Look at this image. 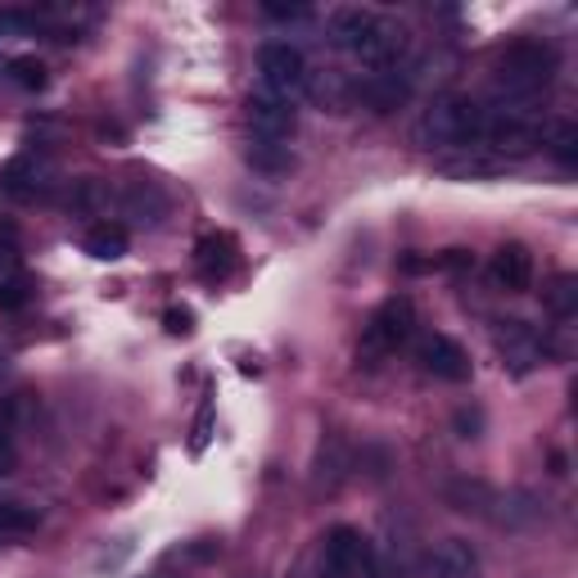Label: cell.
<instances>
[{
  "label": "cell",
  "instance_id": "1",
  "mask_svg": "<svg viewBox=\"0 0 578 578\" xmlns=\"http://www.w3.org/2000/svg\"><path fill=\"white\" fill-rule=\"evenodd\" d=\"M484 123H488V104H479L475 95H434L430 109L420 113L416 123V140L426 149H484Z\"/></svg>",
  "mask_w": 578,
  "mask_h": 578
},
{
  "label": "cell",
  "instance_id": "2",
  "mask_svg": "<svg viewBox=\"0 0 578 578\" xmlns=\"http://www.w3.org/2000/svg\"><path fill=\"white\" fill-rule=\"evenodd\" d=\"M556 50L547 42H511L497 59V87H492V104H524L537 109L543 91L556 82Z\"/></svg>",
  "mask_w": 578,
  "mask_h": 578
},
{
  "label": "cell",
  "instance_id": "3",
  "mask_svg": "<svg viewBox=\"0 0 578 578\" xmlns=\"http://www.w3.org/2000/svg\"><path fill=\"white\" fill-rule=\"evenodd\" d=\"M258 77H262V91L276 95V100H298L313 91V68H307L303 50L290 42H267L258 50Z\"/></svg>",
  "mask_w": 578,
  "mask_h": 578
},
{
  "label": "cell",
  "instance_id": "4",
  "mask_svg": "<svg viewBox=\"0 0 578 578\" xmlns=\"http://www.w3.org/2000/svg\"><path fill=\"white\" fill-rule=\"evenodd\" d=\"M375 560V547L362 537V529L353 524H335L321 537V552H317V578H366Z\"/></svg>",
  "mask_w": 578,
  "mask_h": 578
},
{
  "label": "cell",
  "instance_id": "5",
  "mask_svg": "<svg viewBox=\"0 0 578 578\" xmlns=\"http://www.w3.org/2000/svg\"><path fill=\"white\" fill-rule=\"evenodd\" d=\"M416 335V307L411 298H389V303H379L366 330H362V358L366 362H379V358H389L398 353L403 343Z\"/></svg>",
  "mask_w": 578,
  "mask_h": 578
},
{
  "label": "cell",
  "instance_id": "6",
  "mask_svg": "<svg viewBox=\"0 0 578 578\" xmlns=\"http://www.w3.org/2000/svg\"><path fill=\"white\" fill-rule=\"evenodd\" d=\"M407 55H411V32L403 23H394V19H379L375 14L371 32L362 36V46L353 50V64L366 77H375V72H398V68H407Z\"/></svg>",
  "mask_w": 578,
  "mask_h": 578
},
{
  "label": "cell",
  "instance_id": "7",
  "mask_svg": "<svg viewBox=\"0 0 578 578\" xmlns=\"http://www.w3.org/2000/svg\"><path fill=\"white\" fill-rule=\"evenodd\" d=\"M492 349L502 353V366H511L515 375H529V371H537V366H547L552 339L537 330V326L511 317V321H497V326H492Z\"/></svg>",
  "mask_w": 578,
  "mask_h": 578
},
{
  "label": "cell",
  "instance_id": "8",
  "mask_svg": "<svg viewBox=\"0 0 578 578\" xmlns=\"http://www.w3.org/2000/svg\"><path fill=\"white\" fill-rule=\"evenodd\" d=\"M59 185V168L50 154H36V149H23L14 159L0 168V190L19 204H32V200H46L50 190Z\"/></svg>",
  "mask_w": 578,
  "mask_h": 578
},
{
  "label": "cell",
  "instance_id": "9",
  "mask_svg": "<svg viewBox=\"0 0 578 578\" xmlns=\"http://www.w3.org/2000/svg\"><path fill=\"white\" fill-rule=\"evenodd\" d=\"M245 118H249L253 140L290 145V140H294V132H298V109H294L290 100L267 95V91H249V100H245Z\"/></svg>",
  "mask_w": 578,
  "mask_h": 578
},
{
  "label": "cell",
  "instance_id": "10",
  "mask_svg": "<svg viewBox=\"0 0 578 578\" xmlns=\"http://www.w3.org/2000/svg\"><path fill=\"white\" fill-rule=\"evenodd\" d=\"M416 362H420V371L426 375H434V379H447V384H466L471 379V358H466V349H461L456 339H447V335H426L416 343Z\"/></svg>",
  "mask_w": 578,
  "mask_h": 578
},
{
  "label": "cell",
  "instance_id": "11",
  "mask_svg": "<svg viewBox=\"0 0 578 578\" xmlns=\"http://www.w3.org/2000/svg\"><path fill=\"white\" fill-rule=\"evenodd\" d=\"M236 262H240V245H236V236H226V230H208V236L195 245V272L208 285L226 281L236 272Z\"/></svg>",
  "mask_w": 578,
  "mask_h": 578
},
{
  "label": "cell",
  "instance_id": "12",
  "mask_svg": "<svg viewBox=\"0 0 578 578\" xmlns=\"http://www.w3.org/2000/svg\"><path fill=\"white\" fill-rule=\"evenodd\" d=\"M118 208H123V217H132L140 226H159L168 217L172 200H168V190L159 181H132L118 195Z\"/></svg>",
  "mask_w": 578,
  "mask_h": 578
},
{
  "label": "cell",
  "instance_id": "13",
  "mask_svg": "<svg viewBox=\"0 0 578 578\" xmlns=\"http://www.w3.org/2000/svg\"><path fill=\"white\" fill-rule=\"evenodd\" d=\"M416 87L411 68H398V72H375V77H362V100L375 109V113H394L398 104H407Z\"/></svg>",
  "mask_w": 578,
  "mask_h": 578
},
{
  "label": "cell",
  "instance_id": "14",
  "mask_svg": "<svg viewBox=\"0 0 578 578\" xmlns=\"http://www.w3.org/2000/svg\"><path fill=\"white\" fill-rule=\"evenodd\" d=\"M371 23H375L371 10H362V5H339V10H330V19H326V36H330L335 50L353 55V50L362 46V36L371 32Z\"/></svg>",
  "mask_w": 578,
  "mask_h": 578
},
{
  "label": "cell",
  "instance_id": "15",
  "mask_svg": "<svg viewBox=\"0 0 578 578\" xmlns=\"http://www.w3.org/2000/svg\"><path fill=\"white\" fill-rule=\"evenodd\" d=\"M430 574L434 578H479V552L466 537H443L430 552Z\"/></svg>",
  "mask_w": 578,
  "mask_h": 578
},
{
  "label": "cell",
  "instance_id": "16",
  "mask_svg": "<svg viewBox=\"0 0 578 578\" xmlns=\"http://www.w3.org/2000/svg\"><path fill=\"white\" fill-rule=\"evenodd\" d=\"M492 281L507 294H524L533 285V253L524 245H502L492 253Z\"/></svg>",
  "mask_w": 578,
  "mask_h": 578
},
{
  "label": "cell",
  "instance_id": "17",
  "mask_svg": "<svg viewBox=\"0 0 578 578\" xmlns=\"http://www.w3.org/2000/svg\"><path fill=\"white\" fill-rule=\"evenodd\" d=\"M82 249H87L95 262H118V258L127 253V230H123L118 222H95V226L87 230Z\"/></svg>",
  "mask_w": 578,
  "mask_h": 578
},
{
  "label": "cell",
  "instance_id": "18",
  "mask_svg": "<svg viewBox=\"0 0 578 578\" xmlns=\"http://www.w3.org/2000/svg\"><path fill=\"white\" fill-rule=\"evenodd\" d=\"M245 159H249V168L262 172V177H285V172L294 168L290 145H272V140H249Z\"/></svg>",
  "mask_w": 578,
  "mask_h": 578
},
{
  "label": "cell",
  "instance_id": "19",
  "mask_svg": "<svg viewBox=\"0 0 578 578\" xmlns=\"http://www.w3.org/2000/svg\"><path fill=\"white\" fill-rule=\"evenodd\" d=\"M543 145H547V154L560 168H578V123H569V118L552 123L543 132Z\"/></svg>",
  "mask_w": 578,
  "mask_h": 578
},
{
  "label": "cell",
  "instance_id": "20",
  "mask_svg": "<svg viewBox=\"0 0 578 578\" xmlns=\"http://www.w3.org/2000/svg\"><path fill=\"white\" fill-rule=\"evenodd\" d=\"M461 159H443L439 172L443 177H461V181H471V177H492L497 172V159L488 149H456Z\"/></svg>",
  "mask_w": 578,
  "mask_h": 578
},
{
  "label": "cell",
  "instance_id": "21",
  "mask_svg": "<svg viewBox=\"0 0 578 578\" xmlns=\"http://www.w3.org/2000/svg\"><path fill=\"white\" fill-rule=\"evenodd\" d=\"M36 524H42V511H36V507H27V502H0V543L36 533Z\"/></svg>",
  "mask_w": 578,
  "mask_h": 578
},
{
  "label": "cell",
  "instance_id": "22",
  "mask_svg": "<svg viewBox=\"0 0 578 578\" xmlns=\"http://www.w3.org/2000/svg\"><path fill=\"white\" fill-rule=\"evenodd\" d=\"M543 303L556 321H574L578 317V276H556L552 290H543Z\"/></svg>",
  "mask_w": 578,
  "mask_h": 578
},
{
  "label": "cell",
  "instance_id": "23",
  "mask_svg": "<svg viewBox=\"0 0 578 578\" xmlns=\"http://www.w3.org/2000/svg\"><path fill=\"white\" fill-rule=\"evenodd\" d=\"M109 200H113V195H109V185L95 181V177L72 181V190H68V208H77V213H104Z\"/></svg>",
  "mask_w": 578,
  "mask_h": 578
},
{
  "label": "cell",
  "instance_id": "24",
  "mask_svg": "<svg viewBox=\"0 0 578 578\" xmlns=\"http://www.w3.org/2000/svg\"><path fill=\"white\" fill-rule=\"evenodd\" d=\"M10 82L23 87V91H46L50 72H46V64L36 55H19V59H10Z\"/></svg>",
  "mask_w": 578,
  "mask_h": 578
},
{
  "label": "cell",
  "instance_id": "25",
  "mask_svg": "<svg viewBox=\"0 0 578 578\" xmlns=\"http://www.w3.org/2000/svg\"><path fill=\"white\" fill-rule=\"evenodd\" d=\"M23 303H27V281L23 276L0 285V313H14V307H23Z\"/></svg>",
  "mask_w": 578,
  "mask_h": 578
},
{
  "label": "cell",
  "instance_id": "26",
  "mask_svg": "<svg viewBox=\"0 0 578 578\" xmlns=\"http://www.w3.org/2000/svg\"><path fill=\"white\" fill-rule=\"evenodd\" d=\"M262 14L272 19V23H303L307 19V5H276V0H267Z\"/></svg>",
  "mask_w": 578,
  "mask_h": 578
},
{
  "label": "cell",
  "instance_id": "27",
  "mask_svg": "<svg viewBox=\"0 0 578 578\" xmlns=\"http://www.w3.org/2000/svg\"><path fill=\"white\" fill-rule=\"evenodd\" d=\"M456 430H461V439H479L484 411H479V407H461V411H456Z\"/></svg>",
  "mask_w": 578,
  "mask_h": 578
},
{
  "label": "cell",
  "instance_id": "28",
  "mask_svg": "<svg viewBox=\"0 0 578 578\" xmlns=\"http://www.w3.org/2000/svg\"><path fill=\"white\" fill-rule=\"evenodd\" d=\"M163 326H168V335H190L195 330V313H190V307H168Z\"/></svg>",
  "mask_w": 578,
  "mask_h": 578
},
{
  "label": "cell",
  "instance_id": "29",
  "mask_svg": "<svg viewBox=\"0 0 578 578\" xmlns=\"http://www.w3.org/2000/svg\"><path fill=\"white\" fill-rule=\"evenodd\" d=\"M14 276H23V272H19V253H14L10 245H0V285L14 281Z\"/></svg>",
  "mask_w": 578,
  "mask_h": 578
},
{
  "label": "cell",
  "instance_id": "30",
  "mask_svg": "<svg viewBox=\"0 0 578 578\" xmlns=\"http://www.w3.org/2000/svg\"><path fill=\"white\" fill-rule=\"evenodd\" d=\"M27 23H32L27 14H0V36L14 32V27H27Z\"/></svg>",
  "mask_w": 578,
  "mask_h": 578
},
{
  "label": "cell",
  "instance_id": "31",
  "mask_svg": "<svg viewBox=\"0 0 578 578\" xmlns=\"http://www.w3.org/2000/svg\"><path fill=\"white\" fill-rule=\"evenodd\" d=\"M10 471H14V447L0 439V475H10Z\"/></svg>",
  "mask_w": 578,
  "mask_h": 578
},
{
  "label": "cell",
  "instance_id": "32",
  "mask_svg": "<svg viewBox=\"0 0 578 578\" xmlns=\"http://www.w3.org/2000/svg\"><path fill=\"white\" fill-rule=\"evenodd\" d=\"M204 443H208V411L200 416V426H195V443H190V447H195V452H204Z\"/></svg>",
  "mask_w": 578,
  "mask_h": 578
},
{
  "label": "cell",
  "instance_id": "33",
  "mask_svg": "<svg viewBox=\"0 0 578 578\" xmlns=\"http://www.w3.org/2000/svg\"><path fill=\"white\" fill-rule=\"evenodd\" d=\"M5 371H10V349L0 343V375H5Z\"/></svg>",
  "mask_w": 578,
  "mask_h": 578
},
{
  "label": "cell",
  "instance_id": "34",
  "mask_svg": "<svg viewBox=\"0 0 578 578\" xmlns=\"http://www.w3.org/2000/svg\"><path fill=\"white\" fill-rule=\"evenodd\" d=\"M154 578H168V574H154Z\"/></svg>",
  "mask_w": 578,
  "mask_h": 578
}]
</instances>
